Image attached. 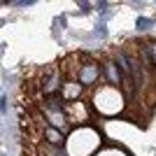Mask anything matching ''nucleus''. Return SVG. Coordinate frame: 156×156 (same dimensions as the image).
Listing matches in <instances>:
<instances>
[{
    "mask_svg": "<svg viewBox=\"0 0 156 156\" xmlns=\"http://www.w3.org/2000/svg\"><path fill=\"white\" fill-rule=\"evenodd\" d=\"M105 77L110 79L114 86L124 84V72H121V68L117 65V61H107V63H105Z\"/></svg>",
    "mask_w": 156,
    "mask_h": 156,
    "instance_id": "f257e3e1",
    "label": "nucleus"
},
{
    "mask_svg": "<svg viewBox=\"0 0 156 156\" xmlns=\"http://www.w3.org/2000/svg\"><path fill=\"white\" fill-rule=\"evenodd\" d=\"M98 75H100V68H98L96 63H89L86 68H82V72H79V82L82 84H91V82H96Z\"/></svg>",
    "mask_w": 156,
    "mask_h": 156,
    "instance_id": "f03ea898",
    "label": "nucleus"
},
{
    "mask_svg": "<svg viewBox=\"0 0 156 156\" xmlns=\"http://www.w3.org/2000/svg\"><path fill=\"white\" fill-rule=\"evenodd\" d=\"M44 135H47V140H49L51 144H61V142H63V133H58L54 126H49V128L44 130Z\"/></svg>",
    "mask_w": 156,
    "mask_h": 156,
    "instance_id": "7ed1b4c3",
    "label": "nucleus"
},
{
    "mask_svg": "<svg viewBox=\"0 0 156 156\" xmlns=\"http://www.w3.org/2000/svg\"><path fill=\"white\" fill-rule=\"evenodd\" d=\"M135 26H137V30H140V33H144V30H149V28L154 26V19H147V16H140Z\"/></svg>",
    "mask_w": 156,
    "mask_h": 156,
    "instance_id": "20e7f679",
    "label": "nucleus"
},
{
    "mask_svg": "<svg viewBox=\"0 0 156 156\" xmlns=\"http://www.w3.org/2000/svg\"><path fill=\"white\" fill-rule=\"evenodd\" d=\"M147 51H149V58H151V63L156 65V42H154V44H149V49H147Z\"/></svg>",
    "mask_w": 156,
    "mask_h": 156,
    "instance_id": "39448f33",
    "label": "nucleus"
},
{
    "mask_svg": "<svg viewBox=\"0 0 156 156\" xmlns=\"http://www.w3.org/2000/svg\"><path fill=\"white\" fill-rule=\"evenodd\" d=\"M49 156H65V151L61 149V147H51V151H49Z\"/></svg>",
    "mask_w": 156,
    "mask_h": 156,
    "instance_id": "423d86ee",
    "label": "nucleus"
},
{
    "mask_svg": "<svg viewBox=\"0 0 156 156\" xmlns=\"http://www.w3.org/2000/svg\"><path fill=\"white\" fill-rule=\"evenodd\" d=\"M93 33H96V35H105L107 30H105V26H103V23H98V26L93 28Z\"/></svg>",
    "mask_w": 156,
    "mask_h": 156,
    "instance_id": "0eeeda50",
    "label": "nucleus"
},
{
    "mask_svg": "<svg viewBox=\"0 0 156 156\" xmlns=\"http://www.w3.org/2000/svg\"><path fill=\"white\" fill-rule=\"evenodd\" d=\"M96 9H100V12H105V9H110V5H107V2H96Z\"/></svg>",
    "mask_w": 156,
    "mask_h": 156,
    "instance_id": "6e6552de",
    "label": "nucleus"
}]
</instances>
